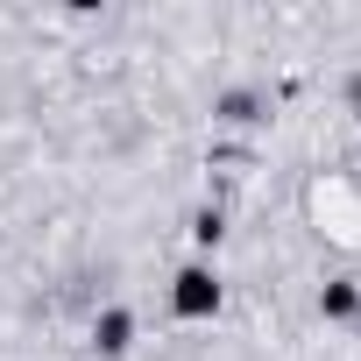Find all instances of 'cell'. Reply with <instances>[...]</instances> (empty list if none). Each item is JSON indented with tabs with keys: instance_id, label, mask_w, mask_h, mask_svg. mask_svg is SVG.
I'll list each match as a JSON object with an SVG mask.
<instances>
[{
	"instance_id": "obj_1",
	"label": "cell",
	"mask_w": 361,
	"mask_h": 361,
	"mask_svg": "<svg viewBox=\"0 0 361 361\" xmlns=\"http://www.w3.org/2000/svg\"><path fill=\"white\" fill-rule=\"evenodd\" d=\"M220 305H227V283H220L213 262H185V269L170 276V312H177V319L199 326V319H213Z\"/></svg>"
},
{
	"instance_id": "obj_2",
	"label": "cell",
	"mask_w": 361,
	"mask_h": 361,
	"mask_svg": "<svg viewBox=\"0 0 361 361\" xmlns=\"http://www.w3.org/2000/svg\"><path fill=\"white\" fill-rule=\"evenodd\" d=\"M128 347H135V312H128V305H106V312L92 319V354H99V361H121Z\"/></svg>"
},
{
	"instance_id": "obj_3",
	"label": "cell",
	"mask_w": 361,
	"mask_h": 361,
	"mask_svg": "<svg viewBox=\"0 0 361 361\" xmlns=\"http://www.w3.org/2000/svg\"><path fill=\"white\" fill-rule=\"evenodd\" d=\"M319 319L354 326V319H361V283H354V276H326V283H319Z\"/></svg>"
},
{
	"instance_id": "obj_4",
	"label": "cell",
	"mask_w": 361,
	"mask_h": 361,
	"mask_svg": "<svg viewBox=\"0 0 361 361\" xmlns=\"http://www.w3.org/2000/svg\"><path fill=\"white\" fill-rule=\"evenodd\" d=\"M192 241H199V248H220V241H227V213H220V206H199V213H192Z\"/></svg>"
},
{
	"instance_id": "obj_5",
	"label": "cell",
	"mask_w": 361,
	"mask_h": 361,
	"mask_svg": "<svg viewBox=\"0 0 361 361\" xmlns=\"http://www.w3.org/2000/svg\"><path fill=\"white\" fill-rule=\"evenodd\" d=\"M220 121L248 128V121H262V99H255V92H227V99H220Z\"/></svg>"
},
{
	"instance_id": "obj_6",
	"label": "cell",
	"mask_w": 361,
	"mask_h": 361,
	"mask_svg": "<svg viewBox=\"0 0 361 361\" xmlns=\"http://www.w3.org/2000/svg\"><path fill=\"white\" fill-rule=\"evenodd\" d=\"M347 106H354V121H361V71L347 78Z\"/></svg>"
}]
</instances>
